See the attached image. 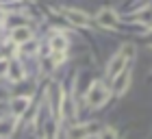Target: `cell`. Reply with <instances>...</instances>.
Returning a JSON list of instances; mask_svg holds the SVG:
<instances>
[{
    "label": "cell",
    "mask_w": 152,
    "mask_h": 139,
    "mask_svg": "<svg viewBox=\"0 0 152 139\" xmlns=\"http://www.w3.org/2000/svg\"><path fill=\"white\" fill-rule=\"evenodd\" d=\"M130 76H133V74H130V70H124L122 74H117V76H115V80H113V89H115V94H120V96H122V94L128 89V85H130Z\"/></svg>",
    "instance_id": "5"
},
{
    "label": "cell",
    "mask_w": 152,
    "mask_h": 139,
    "mask_svg": "<svg viewBox=\"0 0 152 139\" xmlns=\"http://www.w3.org/2000/svg\"><path fill=\"white\" fill-rule=\"evenodd\" d=\"M126 61H128V57H126V54H124V52L120 50V52H117L111 61H109V65H107V74L115 78L117 74H122L124 70H126Z\"/></svg>",
    "instance_id": "3"
},
{
    "label": "cell",
    "mask_w": 152,
    "mask_h": 139,
    "mask_svg": "<svg viewBox=\"0 0 152 139\" xmlns=\"http://www.w3.org/2000/svg\"><path fill=\"white\" fill-rule=\"evenodd\" d=\"M28 102H31L28 96H20V98H13V100H11V113L15 115V117H22V115L26 113V109H28Z\"/></svg>",
    "instance_id": "7"
},
{
    "label": "cell",
    "mask_w": 152,
    "mask_h": 139,
    "mask_svg": "<svg viewBox=\"0 0 152 139\" xmlns=\"http://www.w3.org/2000/svg\"><path fill=\"white\" fill-rule=\"evenodd\" d=\"M109 87L104 85L102 80H96L91 87H89V91H87V96H85V100H87V104L89 107H94V109H98V107H102V104H107V100H109Z\"/></svg>",
    "instance_id": "1"
},
{
    "label": "cell",
    "mask_w": 152,
    "mask_h": 139,
    "mask_svg": "<svg viewBox=\"0 0 152 139\" xmlns=\"http://www.w3.org/2000/svg\"><path fill=\"white\" fill-rule=\"evenodd\" d=\"M31 39H33V31L28 26H20V29L13 31V41H15L18 46H22V44H26V41H31Z\"/></svg>",
    "instance_id": "9"
},
{
    "label": "cell",
    "mask_w": 152,
    "mask_h": 139,
    "mask_svg": "<svg viewBox=\"0 0 152 139\" xmlns=\"http://www.w3.org/2000/svg\"><path fill=\"white\" fill-rule=\"evenodd\" d=\"M65 15L72 24L80 26V29H89V18L85 15L83 11H76V9H65Z\"/></svg>",
    "instance_id": "6"
},
{
    "label": "cell",
    "mask_w": 152,
    "mask_h": 139,
    "mask_svg": "<svg viewBox=\"0 0 152 139\" xmlns=\"http://www.w3.org/2000/svg\"><path fill=\"white\" fill-rule=\"evenodd\" d=\"M100 139H117V135H115V130H113V128H102Z\"/></svg>",
    "instance_id": "12"
},
{
    "label": "cell",
    "mask_w": 152,
    "mask_h": 139,
    "mask_svg": "<svg viewBox=\"0 0 152 139\" xmlns=\"http://www.w3.org/2000/svg\"><path fill=\"white\" fill-rule=\"evenodd\" d=\"M98 22H100V26H104V29H117L120 20H117L113 9H100L98 11Z\"/></svg>",
    "instance_id": "4"
},
{
    "label": "cell",
    "mask_w": 152,
    "mask_h": 139,
    "mask_svg": "<svg viewBox=\"0 0 152 139\" xmlns=\"http://www.w3.org/2000/svg\"><path fill=\"white\" fill-rule=\"evenodd\" d=\"M46 139H54V122L52 120L46 124Z\"/></svg>",
    "instance_id": "13"
},
{
    "label": "cell",
    "mask_w": 152,
    "mask_h": 139,
    "mask_svg": "<svg viewBox=\"0 0 152 139\" xmlns=\"http://www.w3.org/2000/svg\"><path fill=\"white\" fill-rule=\"evenodd\" d=\"M13 130H15V120L13 117L0 120V137H9V135H13Z\"/></svg>",
    "instance_id": "10"
},
{
    "label": "cell",
    "mask_w": 152,
    "mask_h": 139,
    "mask_svg": "<svg viewBox=\"0 0 152 139\" xmlns=\"http://www.w3.org/2000/svg\"><path fill=\"white\" fill-rule=\"evenodd\" d=\"M96 133H102V126L100 124H74V126L67 130V139H87V137H91Z\"/></svg>",
    "instance_id": "2"
},
{
    "label": "cell",
    "mask_w": 152,
    "mask_h": 139,
    "mask_svg": "<svg viewBox=\"0 0 152 139\" xmlns=\"http://www.w3.org/2000/svg\"><path fill=\"white\" fill-rule=\"evenodd\" d=\"M7 76H9V80H22V76H24V72H22V67H20L18 63H11L9 65V72H7Z\"/></svg>",
    "instance_id": "11"
},
{
    "label": "cell",
    "mask_w": 152,
    "mask_h": 139,
    "mask_svg": "<svg viewBox=\"0 0 152 139\" xmlns=\"http://www.w3.org/2000/svg\"><path fill=\"white\" fill-rule=\"evenodd\" d=\"M50 46H52V52H57V54H63V52H65V48L70 46V41H67V37H65V35L57 33V35H52V39H50Z\"/></svg>",
    "instance_id": "8"
}]
</instances>
